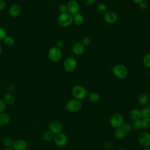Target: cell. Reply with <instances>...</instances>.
<instances>
[{"mask_svg": "<svg viewBox=\"0 0 150 150\" xmlns=\"http://www.w3.org/2000/svg\"><path fill=\"white\" fill-rule=\"evenodd\" d=\"M73 97L78 100H83L87 95V91L85 87L81 85L75 86L71 90Z\"/></svg>", "mask_w": 150, "mask_h": 150, "instance_id": "1", "label": "cell"}, {"mask_svg": "<svg viewBox=\"0 0 150 150\" xmlns=\"http://www.w3.org/2000/svg\"><path fill=\"white\" fill-rule=\"evenodd\" d=\"M73 17L69 12L61 13L58 17V24L62 27H67L70 26L73 22Z\"/></svg>", "mask_w": 150, "mask_h": 150, "instance_id": "2", "label": "cell"}, {"mask_svg": "<svg viewBox=\"0 0 150 150\" xmlns=\"http://www.w3.org/2000/svg\"><path fill=\"white\" fill-rule=\"evenodd\" d=\"M112 73L117 78L122 79L127 76L128 69L124 64H118L114 66L112 69Z\"/></svg>", "mask_w": 150, "mask_h": 150, "instance_id": "3", "label": "cell"}, {"mask_svg": "<svg viewBox=\"0 0 150 150\" xmlns=\"http://www.w3.org/2000/svg\"><path fill=\"white\" fill-rule=\"evenodd\" d=\"M82 107V104L80 100L75 98L70 100L65 105V108L71 112H76L80 110Z\"/></svg>", "mask_w": 150, "mask_h": 150, "instance_id": "4", "label": "cell"}, {"mask_svg": "<svg viewBox=\"0 0 150 150\" xmlns=\"http://www.w3.org/2000/svg\"><path fill=\"white\" fill-rule=\"evenodd\" d=\"M110 124L111 127L115 129L122 127L124 124V119L123 116L119 113L113 114L110 119Z\"/></svg>", "mask_w": 150, "mask_h": 150, "instance_id": "5", "label": "cell"}, {"mask_svg": "<svg viewBox=\"0 0 150 150\" xmlns=\"http://www.w3.org/2000/svg\"><path fill=\"white\" fill-rule=\"evenodd\" d=\"M77 61L73 57H67L63 63V68L67 72L73 71L77 67Z\"/></svg>", "mask_w": 150, "mask_h": 150, "instance_id": "6", "label": "cell"}, {"mask_svg": "<svg viewBox=\"0 0 150 150\" xmlns=\"http://www.w3.org/2000/svg\"><path fill=\"white\" fill-rule=\"evenodd\" d=\"M62 54V52L60 49L57 47H52L49 49L47 55L49 59L52 62H57L60 60Z\"/></svg>", "mask_w": 150, "mask_h": 150, "instance_id": "7", "label": "cell"}, {"mask_svg": "<svg viewBox=\"0 0 150 150\" xmlns=\"http://www.w3.org/2000/svg\"><path fill=\"white\" fill-rule=\"evenodd\" d=\"M53 141L54 144L57 146L59 147H63L67 144L68 139L67 136L64 134H63V132H60L54 134Z\"/></svg>", "mask_w": 150, "mask_h": 150, "instance_id": "8", "label": "cell"}, {"mask_svg": "<svg viewBox=\"0 0 150 150\" xmlns=\"http://www.w3.org/2000/svg\"><path fill=\"white\" fill-rule=\"evenodd\" d=\"M138 141L139 144L144 146H150V134L148 132H142L138 137Z\"/></svg>", "mask_w": 150, "mask_h": 150, "instance_id": "9", "label": "cell"}, {"mask_svg": "<svg viewBox=\"0 0 150 150\" xmlns=\"http://www.w3.org/2000/svg\"><path fill=\"white\" fill-rule=\"evenodd\" d=\"M67 12L70 13L71 15H74L76 13H79V4L75 0H70L69 1L67 5Z\"/></svg>", "mask_w": 150, "mask_h": 150, "instance_id": "10", "label": "cell"}, {"mask_svg": "<svg viewBox=\"0 0 150 150\" xmlns=\"http://www.w3.org/2000/svg\"><path fill=\"white\" fill-rule=\"evenodd\" d=\"M49 131L52 132L54 134L62 132L63 130V125L62 123L58 121H54L50 122L47 126Z\"/></svg>", "mask_w": 150, "mask_h": 150, "instance_id": "11", "label": "cell"}, {"mask_svg": "<svg viewBox=\"0 0 150 150\" xmlns=\"http://www.w3.org/2000/svg\"><path fill=\"white\" fill-rule=\"evenodd\" d=\"M104 19L108 23H114L118 19V15L116 12L112 11H107L104 14Z\"/></svg>", "mask_w": 150, "mask_h": 150, "instance_id": "12", "label": "cell"}, {"mask_svg": "<svg viewBox=\"0 0 150 150\" xmlns=\"http://www.w3.org/2000/svg\"><path fill=\"white\" fill-rule=\"evenodd\" d=\"M28 147V143L25 139H18L14 142L12 148L13 150H26Z\"/></svg>", "mask_w": 150, "mask_h": 150, "instance_id": "13", "label": "cell"}, {"mask_svg": "<svg viewBox=\"0 0 150 150\" xmlns=\"http://www.w3.org/2000/svg\"><path fill=\"white\" fill-rule=\"evenodd\" d=\"M21 8L17 4H13L11 5L8 10V12L10 16L13 18H15L19 16L21 13Z\"/></svg>", "mask_w": 150, "mask_h": 150, "instance_id": "14", "label": "cell"}, {"mask_svg": "<svg viewBox=\"0 0 150 150\" xmlns=\"http://www.w3.org/2000/svg\"><path fill=\"white\" fill-rule=\"evenodd\" d=\"M84 46L80 42H77L72 47V52L76 55H80L84 52Z\"/></svg>", "mask_w": 150, "mask_h": 150, "instance_id": "15", "label": "cell"}, {"mask_svg": "<svg viewBox=\"0 0 150 150\" xmlns=\"http://www.w3.org/2000/svg\"><path fill=\"white\" fill-rule=\"evenodd\" d=\"M129 117L130 119L133 121L141 120L142 118L141 111L138 109H132L129 112Z\"/></svg>", "mask_w": 150, "mask_h": 150, "instance_id": "16", "label": "cell"}, {"mask_svg": "<svg viewBox=\"0 0 150 150\" xmlns=\"http://www.w3.org/2000/svg\"><path fill=\"white\" fill-rule=\"evenodd\" d=\"M126 135V132L122 127L116 128L114 132V137L118 140L123 139Z\"/></svg>", "mask_w": 150, "mask_h": 150, "instance_id": "17", "label": "cell"}, {"mask_svg": "<svg viewBox=\"0 0 150 150\" xmlns=\"http://www.w3.org/2000/svg\"><path fill=\"white\" fill-rule=\"evenodd\" d=\"M10 117L6 113L2 112L0 114V126H5L9 122Z\"/></svg>", "mask_w": 150, "mask_h": 150, "instance_id": "18", "label": "cell"}, {"mask_svg": "<svg viewBox=\"0 0 150 150\" xmlns=\"http://www.w3.org/2000/svg\"><path fill=\"white\" fill-rule=\"evenodd\" d=\"M4 101L8 105H12L15 101L14 96L11 93H7L4 96Z\"/></svg>", "mask_w": 150, "mask_h": 150, "instance_id": "19", "label": "cell"}, {"mask_svg": "<svg viewBox=\"0 0 150 150\" xmlns=\"http://www.w3.org/2000/svg\"><path fill=\"white\" fill-rule=\"evenodd\" d=\"M73 22L76 25H78V26L81 25L84 22V18L83 15L80 13H76V15H73Z\"/></svg>", "mask_w": 150, "mask_h": 150, "instance_id": "20", "label": "cell"}, {"mask_svg": "<svg viewBox=\"0 0 150 150\" xmlns=\"http://www.w3.org/2000/svg\"><path fill=\"white\" fill-rule=\"evenodd\" d=\"M88 98L91 102L96 103L100 101V96L97 93L92 92L88 94Z\"/></svg>", "mask_w": 150, "mask_h": 150, "instance_id": "21", "label": "cell"}, {"mask_svg": "<svg viewBox=\"0 0 150 150\" xmlns=\"http://www.w3.org/2000/svg\"><path fill=\"white\" fill-rule=\"evenodd\" d=\"M138 100L141 105H145L148 102L149 97L146 93H142L139 94L138 97Z\"/></svg>", "mask_w": 150, "mask_h": 150, "instance_id": "22", "label": "cell"}, {"mask_svg": "<svg viewBox=\"0 0 150 150\" xmlns=\"http://www.w3.org/2000/svg\"><path fill=\"white\" fill-rule=\"evenodd\" d=\"M54 134L49 130L45 131L43 134V139L47 142L52 141L54 138Z\"/></svg>", "mask_w": 150, "mask_h": 150, "instance_id": "23", "label": "cell"}, {"mask_svg": "<svg viewBox=\"0 0 150 150\" xmlns=\"http://www.w3.org/2000/svg\"><path fill=\"white\" fill-rule=\"evenodd\" d=\"M131 125H132V129L135 130V131H139L142 128V120H139L134 121L132 122Z\"/></svg>", "mask_w": 150, "mask_h": 150, "instance_id": "24", "label": "cell"}, {"mask_svg": "<svg viewBox=\"0 0 150 150\" xmlns=\"http://www.w3.org/2000/svg\"><path fill=\"white\" fill-rule=\"evenodd\" d=\"M142 118L150 119V105H148L141 110Z\"/></svg>", "mask_w": 150, "mask_h": 150, "instance_id": "25", "label": "cell"}, {"mask_svg": "<svg viewBox=\"0 0 150 150\" xmlns=\"http://www.w3.org/2000/svg\"><path fill=\"white\" fill-rule=\"evenodd\" d=\"M97 11L99 13L104 14L107 12V6L104 3H100L97 6Z\"/></svg>", "mask_w": 150, "mask_h": 150, "instance_id": "26", "label": "cell"}, {"mask_svg": "<svg viewBox=\"0 0 150 150\" xmlns=\"http://www.w3.org/2000/svg\"><path fill=\"white\" fill-rule=\"evenodd\" d=\"M142 62L145 67L150 69V53H147L144 56Z\"/></svg>", "mask_w": 150, "mask_h": 150, "instance_id": "27", "label": "cell"}, {"mask_svg": "<svg viewBox=\"0 0 150 150\" xmlns=\"http://www.w3.org/2000/svg\"><path fill=\"white\" fill-rule=\"evenodd\" d=\"M4 145H5L6 147H11L13 145L14 142L12 138L11 137H6L4 139Z\"/></svg>", "mask_w": 150, "mask_h": 150, "instance_id": "28", "label": "cell"}, {"mask_svg": "<svg viewBox=\"0 0 150 150\" xmlns=\"http://www.w3.org/2000/svg\"><path fill=\"white\" fill-rule=\"evenodd\" d=\"M4 43L7 46H12L14 43V39L11 36H6L4 39Z\"/></svg>", "mask_w": 150, "mask_h": 150, "instance_id": "29", "label": "cell"}, {"mask_svg": "<svg viewBox=\"0 0 150 150\" xmlns=\"http://www.w3.org/2000/svg\"><path fill=\"white\" fill-rule=\"evenodd\" d=\"M142 128L145 129H150V119L149 118H143L142 120Z\"/></svg>", "mask_w": 150, "mask_h": 150, "instance_id": "30", "label": "cell"}, {"mask_svg": "<svg viewBox=\"0 0 150 150\" xmlns=\"http://www.w3.org/2000/svg\"><path fill=\"white\" fill-rule=\"evenodd\" d=\"M122 128H123V129L125 131V132L126 133L130 132L132 130L131 124L129 123H128V122H125V123L124 122V124L122 126Z\"/></svg>", "mask_w": 150, "mask_h": 150, "instance_id": "31", "label": "cell"}, {"mask_svg": "<svg viewBox=\"0 0 150 150\" xmlns=\"http://www.w3.org/2000/svg\"><path fill=\"white\" fill-rule=\"evenodd\" d=\"M138 6L141 9L145 10V9H146L148 7V3L146 1L142 0V1L138 4Z\"/></svg>", "mask_w": 150, "mask_h": 150, "instance_id": "32", "label": "cell"}, {"mask_svg": "<svg viewBox=\"0 0 150 150\" xmlns=\"http://www.w3.org/2000/svg\"><path fill=\"white\" fill-rule=\"evenodd\" d=\"M6 36V30L4 28L0 26V40H4Z\"/></svg>", "mask_w": 150, "mask_h": 150, "instance_id": "33", "label": "cell"}, {"mask_svg": "<svg viewBox=\"0 0 150 150\" xmlns=\"http://www.w3.org/2000/svg\"><path fill=\"white\" fill-rule=\"evenodd\" d=\"M84 46H88L91 43V39L88 36H85L82 39V43Z\"/></svg>", "mask_w": 150, "mask_h": 150, "instance_id": "34", "label": "cell"}, {"mask_svg": "<svg viewBox=\"0 0 150 150\" xmlns=\"http://www.w3.org/2000/svg\"><path fill=\"white\" fill-rule=\"evenodd\" d=\"M59 11L61 13H64L67 12V6L64 4H62L59 6Z\"/></svg>", "mask_w": 150, "mask_h": 150, "instance_id": "35", "label": "cell"}, {"mask_svg": "<svg viewBox=\"0 0 150 150\" xmlns=\"http://www.w3.org/2000/svg\"><path fill=\"white\" fill-rule=\"evenodd\" d=\"M104 146L107 150H111L112 147V144L110 141H106L104 144Z\"/></svg>", "mask_w": 150, "mask_h": 150, "instance_id": "36", "label": "cell"}, {"mask_svg": "<svg viewBox=\"0 0 150 150\" xmlns=\"http://www.w3.org/2000/svg\"><path fill=\"white\" fill-rule=\"evenodd\" d=\"M5 110V103L4 100L0 98V113H2Z\"/></svg>", "mask_w": 150, "mask_h": 150, "instance_id": "37", "label": "cell"}, {"mask_svg": "<svg viewBox=\"0 0 150 150\" xmlns=\"http://www.w3.org/2000/svg\"><path fill=\"white\" fill-rule=\"evenodd\" d=\"M96 2V0H85L84 4L86 6L93 5Z\"/></svg>", "mask_w": 150, "mask_h": 150, "instance_id": "38", "label": "cell"}, {"mask_svg": "<svg viewBox=\"0 0 150 150\" xmlns=\"http://www.w3.org/2000/svg\"><path fill=\"white\" fill-rule=\"evenodd\" d=\"M6 7V2L4 0H0V11H2Z\"/></svg>", "mask_w": 150, "mask_h": 150, "instance_id": "39", "label": "cell"}, {"mask_svg": "<svg viewBox=\"0 0 150 150\" xmlns=\"http://www.w3.org/2000/svg\"><path fill=\"white\" fill-rule=\"evenodd\" d=\"M63 46H64V43L62 40H59L56 43V47L60 49L62 48Z\"/></svg>", "mask_w": 150, "mask_h": 150, "instance_id": "40", "label": "cell"}, {"mask_svg": "<svg viewBox=\"0 0 150 150\" xmlns=\"http://www.w3.org/2000/svg\"><path fill=\"white\" fill-rule=\"evenodd\" d=\"M144 150H150V146H146V147H144Z\"/></svg>", "mask_w": 150, "mask_h": 150, "instance_id": "41", "label": "cell"}, {"mask_svg": "<svg viewBox=\"0 0 150 150\" xmlns=\"http://www.w3.org/2000/svg\"><path fill=\"white\" fill-rule=\"evenodd\" d=\"M4 150H13V149L11 147H6Z\"/></svg>", "mask_w": 150, "mask_h": 150, "instance_id": "42", "label": "cell"}, {"mask_svg": "<svg viewBox=\"0 0 150 150\" xmlns=\"http://www.w3.org/2000/svg\"><path fill=\"white\" fill-rule=\"evenodd\" d=\"M1 53H2V48H1V46H0V56H1Z\"/></svg>", "mask_w": 150, "mask_h": 150, "instance_id": "43", "label": "cell"}, {"mask_svg": "<svg viewBox=\"0 0 150 150\" xmlns=\"http://www.w3.org/2000/svg\"><path fill=\"white\" fill-rule=\"evenodd\" d=\"M117 150H126V149H124V148H119V149H118Z\"/></svg>", "mask_w": 150, "mask_h": 150, "instance_id": "44", "label": "cell"}, {"mask_svg": "<svg viewBox=\"0 0 150 150\" xmlns=\"http://www.w3.org/2000/svg\"><path fill=\"white\" fill-rule=\"evenodd\" d=\"M149 76H150V71H149Z\"/></svg>", "mask_w": 150, "mask_h": 150, "instance_id": "45", "label": "cell"}]
</instances>
